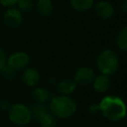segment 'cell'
<instances>
[{
    "mask_svg": "<svg viewBox=\"0 0 127 127\" xmlns=\"http://www.w3.org/2000/svg\"><path fill=\"white\" fill-rule=\"evenodd\" d=\"M49 111L60 119H66L71 117L76 111V103L74 99L68 95L53 96L50 100Z\"/></svg>",
    "mask_w": 127,
    "mask_h": 127,
    "instance_id": "2",
    "label": "cell"
},
{
    "mask_svg": "<svg viewBox=\"0 0 127 127\" xmlns=\"http://www.w3.org/2000/svg\"><path fill=\"white\" fill-rule=\"evenodd\" d=\"M76 84L71 79H64L57 83V91L61 95H69L75 90Z\"/></svg>",
    "mask_w": 127,
    "mask_h": 127,
    "instance_id": "11",
    "label": "cell"
},
{
    "mask_svg": "<svg viewBox=\"0 0 127 127\" xmlns=\"http://www.w3.org/2000/svg\"><path fill=\"white\" fill-rule=\"evenodd\" d=\"M0 20H1V12H0Z\"/></svg>",
    "mask_w": 127,
    "mask_h": 127,
    "instance_id": "24",
    "label": "cell"
},
{
    "mask_svg": "<svg viewBox=\"0 0 127 127\" xmlns=\"http://www.w3.org/2000/svg\"><path fill=\"white\" fill-rule=\"evenodd\" d=\"M99 111L110 121H119L123 119L127 112V107L124 101L114 95H108L101 99L98 104Z\"/></svg>",
    "mask_w": 127,
    "mask_h": 127,
    "instance_id": "1",
    "label": "cell"
},
{
    "mask_svg": "<svg viewBox=\"0 0 127 127\" xmlns=\"http://www.w3.org/2000/svg\"><path fill=\"white\" fill-rule=\"evenodd\" d=\"M1 17L4 25L11 29H16L23 23V13L15 6L7 8Z\"/></svg>",
    "mask_w": 127,
    "mask_h": 127,
    "instance_id": "6",
    "label": "cell"
},
{
    "mask_svg": "<svg viewBox=\"0 0 127 127\" xmlns=\"http://www.w3.org/2000/svg\"><path fill=\"white\" fill-rule=\"evenodd\" d=\"M96 65L101 74L112 75L119 67V59L117 54L111 50H104L99 53L96 59Z\"/></svg>",
    "mask_w": 127,
    "mask_h": 127,
    "instance_id": "3",
    "label": "cell"
},
{
    "mask_svg": "<svg viewBox=\"0 0 127 127\" xmlns=\"http://www.w3.org/2000/svg\"><path fill=\"white\" fill-rule=\"evenodd\" d=\"M6 59H7V55L6 53L0 48V71L3 69V67L6 65Z\"/></svg>",
    "mask_w": 127,
    "mask_h": 127,
    "instance_id": "18",
    "label": "cell"
},
{
    "mask_svg": "<svg viewBox=\"0 0 127 127\" xmlns=\"http://www.w3.org/2000/svg\"><path fill=\"white\" fill-rule=\"evenodd\" d=\"M16 6L22 13H28L34 8V3L32 0H18Z\"/></svg>",
    "mask_w": 127,
    "mask_h": 127,
    "instance_id": "17",
    "label": "cell"
},
{
    "mask_svg": "<svg viewBox=\"0 0 127 127\" xmlns=\"http://www.w3.org/2000/svg\"><path fill=\"white\" fill-rule=\"evenodd\" d=\"M7 116L10 122L20 127L28 125L32 120V112L30 107L20 102L11 103L7 110Z\"/></svg>",
    "mask_w": 127,
    "mask_h": 127,
    "instance_id": "4",
    "label": "cell"
},
{
    "mask_svg": "<svg viewBox=\"0 0 127 127\" xmlns=\"http://www.w3.org/2000/svg\"><path fill=\"white\" fill-rule=\"evenodd\" d=\"M41 127H56L57 125V118L47 109L43 113H41L36 119Z\"/></svg>",
    "mask_w": 127,
    "mask_h": 127,
    "instance_id": "13",
    "label": "cell"
},
{
    "mask_svg": "<svg viewBox=\"0 0 127 127\" xmlns=\"http://www.w3.org/2000/svg\"><path fill=\"white\" fill-rule=\"evenodd\" d=\"M18 0H0V4L6 8H10V7H14L16 6Z\"/></svg>",
    "mask_w": 127,
    "mask_h": 127,
    "instance_id": "19",
    "label": "cell"
},
{
    "mask_svg": "<svg viewBox=\"0 0 127 127\" xmlns=\"http://www.w3.org/2000/svg\"><path fill=\"white\" fill-rule=\"evenodd\" d=\"M116 45L121 51L127 52V26L123 27L119 31L116 37Z\"/></svg>",
    "mask_w": 127,
    "mask_h": 127,
    "instance_id": "16",
    "label": "cell"
},
{
    "mask_svg": "<svg viewBox=\"0 0 127 127\" xmlns=\"http://www.w3.org/2000/svg\"><path fill=\"white\" fill-rule=\"evenodd\" d=\"M29 63L30 56L24 51H16L7 56L6 59V65L15 72L25 69L28 66Z\"/></svg>",
    "mask_w": 127,
    "mask_h": 127,
    "instance_id": "5",
    "label": "cell"
},
{
    "mask_svg": "<svg viewBox=\"0 0 127 127\" xmlns=\"http://www.w3.org/2000/svg\"><path fill=\"white\" fill-rule=\"evenodd\" d=\"M89 110H90V112L91 113H96L97 111H99V107H98V105H90V107H89Z\"/></svg>",
    "mask_w": 127,
    "mask_h": 127,
    "instance_id": "21",
    "label": "cell"
},
{
    "mask_svg": "<svg viewBox=\"0 0 127 127\" xmlns=\"http://www.w3.org/2000/svg\"><path fill=\"white\" fill-rule=\"evenodd\" d=\"M94 70L88 66H81L76 69L74 73L73 81L76 85L79 86H87L92 83L94 79Z\"/></svg>",
    "mask_w": 127,
    "mask_h": 127,
    "instance_id": "7",
    "label": "cell"
},
{
    "mask_svg": "<svg viewBox=\"0 0 127 127\" xmlns=\"http://www.w3.org/2000/svg\"><path fill=\"white\" fill-rule=\"evenodd\" d=\"M38 13L43 17H49L54 11V4L52 0H38L36 3Z\"/></svg>",
    "mask_w": 127,
    "mask_h": 127,
    "instance_id": "12",
    "label": "cell"
},
{
    "mask_svg": "<svg viewBox=\"0 0 127 127\" xmlns=\"http://www.w3.org/2000/svg\"><path fill=\"white\" fill-rule=\"evenodd\" d=\"M110 83V79L107 75L100 74L94 77L92 81V86L94 91H96L97 93H104L109 89Z\"/></svg>",
    "mask_w": 127,
    "mask_h": 127,
    "instance_id": "10",
    "label": "cell"
},
{
    "mask_svg": "<svg viewBox=\"0 0 127 127\" xmlns=\"http://www.w3.org/2000/svg\"><path fill=\"white\" fill-rule=\"evenodd\" d=\"M94 10H95L96 15L103 20H108L112 18L115 12L113 5L109 1H106V0L98 1L97 4L95 5Z\"/></svg>",
    "mask_w": 127,
    "mask_h": 127,
    "instance_id": "8",
    "label": "cell"
},
{
    "mask_svg": "<svg viewBox=\"0 0 127 127\" xmlns=\"http://www.w3.org/2000/svg\"><path fill=\"white\" fill-rule=\"evenodd\" d=\"M10 105H11V103H10L8 100H6V99H3V100L0 101V108H1L2 110L7 111L8 108L10 107Z\"/></svg>",
    "mask_w": 127,
    "mask_h": 127,
    "instance_id": "20",
    "label": "cell"
},
{
    "mask_svg": "<svg viewBox=\"0 0 127 127\" xmlns=\"http://www.w3.org/2000/svg\"><path fill=\"white\" fill-rule=\"evenodd\" d=\"M93 1H101V0H93Z\"/></svg>",
    "mask_w": 127,
    "mask_h": 127,
    "instance_id": "23",
    "label": "cell"
},
{
    "mask_svg": "<svg viewBox=\"0 0 127 127\" xmlns=\"http://www.w3.org/2000/svg\"><path fill=\"white\" fill-rule=\"evenodd\" d=\"M69 3L73 10L77 12H86L93 6L94 1L93 0H69Z\"/></svg>",
    "mask_w": 127,
    "mask_h": 127,
    "instance_id": "15",
    "label": "cell"
},
{
    "mask_svg": "<svg viewBox=\"0 0 127 127\" xmlns=\"http://www.w3.org/2000/svg\"><path fill=\"white\" fill-rule=\"evenodd\" d=\"M23 83L28 87H35L40 81V73L35 67H26L21 75Z\"/></svg>",
    "mask_w": 127,
    "mask_h": 127,
    "instance_id": "9",
    "label": "cell"
},
{
    "mask_svg": "<svg viewBox=\"0 0 127 127\" xmlns=\"http://www.w3.org/2000/svg\"><path fill=\"white\" fill-rule=\"evenodd\" d=\"M121 8H122V10H123L124 12H127V2L124 1V3L121 5Z\"/></svg>",
    "mask_w": 127,
    "mask_h": 127,
    "instance_id": "22",
    "label": "cell"
},
{
    "mask_svg": "<svg viewBox=\"0 0 127 127\" xmlns=\"http://www.w3.org/2000/svg\"><path fill=\"white\" fill-rule=\"evenodd\" d=\"M32 95H33V98L35 99L36 102L38 103H46L48 101L51 100V98L53 97L51 92L44 88V87H35L33 89V92H32Z\"/></svg>",
    "mask_w": 127,
    "mask_h": 127,
    "instance_id": "14",
    "label": "cell"
},
{
    "mask_svg": "<svg viewBox=\"0 0 127 127\" xmlns=\"http://www.w3.org/2000/svg\"><path fill=\"white\" fill-rule=\"evenodd\" d=\"M124 1H125V2H127V0H124Z\"/></svg>",
    "mask_w": 127,
    "mask_h": 127,
    "instance_id": "25",
    "label": "cell"
}]
</instances>
